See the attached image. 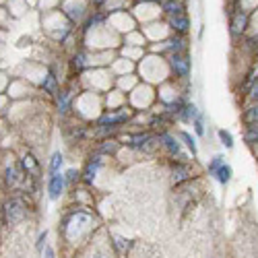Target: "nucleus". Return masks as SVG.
I'll list each match as a JSON object with an SVG mask.
<instances>
[{"label": "nucleus", "mask_w": 258, "mask_h": 258, "mask_svg": "<svg viewBox=\"0 0 258 258\" xmlns=\"http://www.w3.org/2000/svg\"><path fill=\"white\" fill-rule=\"evenodd\" d=\"M250 101H254V103H258V79L252 83V87H250Z\"/></svg>", "instance_id": "23"}, {"label": "nucleus", "mask_w": 258, "mask_h": 258, "mask_svg": "<svg viewBox=\"0 0 258 258\" xmlns=\"http://www.w3.org/2000/svg\"><path fill=\"white\" fill-rule=\"evenodd\" d=\"M167 25L174 29L178 35H184V33L190 29V21H188L186 13H182V15H171V17H167Z\"/></svg>", "instance_id": "6"}, {"label": "nucleus", "mask_w": 258, "mask_h": 258, "mask_svg": "<svg viewBox=\"0 0 258 258\" xmlns=\"http://www.w3.org/2000/svg\"><path fill=\"white\" fill-rule=\"evenodd\" d=\"M217 137H219V141H221V145H225L227 149H233V137H231V133H227V131H221L217 133Z\"/></svg>", "instance_id": "20"}, {"label": "nucleus", "mask_w": 258, "mask_h": 258, "mask_svg": "<svg viewBox=\"0 0 258 258\" xmlns=\"http://www.w3.org/2000/svg\"><path fill=\"white\" fill-rule=\"evenodd\" d=\"M99 165H101V155L91 157V161L87 163V167H85V171H83V180L91 184V182L95 180V176H97V169H99Z\"/></svg>", "instance_id": "8"}, {"label": "nucleus", "mask_w": 258, "mask_h": 258, "mask_svg": "<svg viewBox=\"0 0 258 258\" xmlns=\"http://www.w3.org/2000/svg\"><path fill=\"white\" fill-rule=\"evenodd\" d=\"M199 116V110H197V105L195 103H186L184 105V110L180 112V120H184V122H188V120H195Z\"/></svg>", "instance_id": "11"}, {"label": "nucleus", "mask_w": 258, "mask_h": 258, "mask_svg": "<svg viewBox=\"0 0 258 258\" xmlns=\"http://www.w3.org/2000/svg\"><path fill=\"white\" fill-rule=\"evenodd\" d=\"M89 258H105L103 254H93V256H89Z\"/></svg>", "instance_id": "27"}, {"label": "nucleus", "mask_w": 258, "mask_h": 258, "mask_svg": "<svg viewBox=\"0 0 258 258\" xmlns=\"http://www.w3.org/2000/svg\"><path fill=\"white\" fill-rule=\"evenodd\" d=\"M169 64H171V69H174V73H176L178 77L186 79V77L190 75V60H188L186 54H171Z\"/></svg>", "instance_id": "3"}, {"label": "nucleus", "mask_w": 258, "mask_h": 258, "mask_svg": "<svg viewBox=\"0 0 258 258\" xmlns=\"http://www.w3.org/2000/svg\"><path fill=\"white\" fill-rule=\"evenodd\" d=\"M62 163H64V157H62L60 151H56V153L52 155V159H50V174H52V176L58 174L60 167H62Z\"/></svg>", "instance_id": "13"}, {"label": "nucleus", "mask_w": 258, "mask_h": 258, "mask_svg": "<svg viewBox=\"0 0 258 258\" xmlns=\"http://www.w3.org/2000/svg\"><path fill=\"white\" fill-rule=\"evenodd\" d=\"M46 238H48V231L39 233V238H37V250H39V252L44 250V246H46Z\"/></svg>", "instance_id": "25"}, {"label": "nucleus", "mask_w": 258, "mask_h": 258, "mask_svg": "<svg viewBox=\"0 0 258 258\" xmlns=\"http://www.w3.org/2000/svg\"><path fill=\"white\" fill-rule=\"evenodd\" d=\"M159 143L165 147V151L171 155V157H178V161H184L186 157L180 153V141L176 137H171L169 133H161L159 135Z\"/></svg>", "instance_id": "2"}, {"label": "nucleus", "mask_w": 258, "mask_h": 258, "mask_svg": "<svg viewBox=\"0 0 258 258\" xmlns=\"http://www.w3.org/2000/svg\"><path fill=\"white\" fill-rule=\"evenodd\" d=\"M190 176H192V169H190V165L186 161H178L174 167H171V182H174L176 186H180L186 180H190Z\"/></svg>", "instance_id": "4"}, {"label": "nucleus", "mask_w": 258, "mask_h": 258, "mask_svg": "<svg viewBox=\"0 0 258 258\" xmlns=\"http://www.w3.org/2000/svg\"><path fill=\"white\" fill-rule=\"evenodd\" d=\"M248 21H250V13L248 11H238L231 17V33L233 35H242L248 27Z\"/></svg>", "instance_id": "5"}, {"label": "nucleus", "mask_w": 258, "mask_h": 258, "mask_svg": "<svg viewBox=\"0 0 258 258\" xmlns=\"http://www.w3.org/2000/svg\"><path fill=\"white\" fill-rule=\"evenodd\" d=\"M244 122L246 124H258V103L248 107V112L244 114Z\"/></svg>", "instance_id": "16"}, {"label": "nucleus", "mask_w": 258, "mask_h": 258, "mask_svg": "<svg viewBox=\"0 0 258 258\" xmlns=\"http://www.w3.org/2000/svg\"><path fill=\"white\" fill-rule=\"evenodd\" d=\"M231 176H233V169H231L229 163H223V165L219 167L217 174H215V178H217L219 184H223V186H227V184L231 182Z\"/></svg>", "instance_id": "10"}, {"label": "nucleus", "mask_w": 258, "mask_h": 258, "mask_svg": "<svg viewBox=\"0 0 258 258\" xmlns=\"http://www.w3.org/2000/svg\"><path fill=\"white\" fill-rule=\"evenodd\" d=\"M244 141L248 145H256L258 143V124H248L246 133H244Z\"/></svg>", "instance_id": "12"}, {"label": "nucleus", "mask_w": 258, "mask_h": 258, "mask_svg": "<svg viewBox=\"0 0 258 258\" xmlns=\"http://www.w3.org/2000/svg\"><path fill=\"white\" fill-rule=\"evenodd\" d=\"M69 105H71V93L64 91V93H60V97H58V112H60V114H67V112H69Z\"/></svg>", "instance_id": "14"}, {"label": "nucleus", "mask_w": 258, "mask_h": 258, "mask_svg": "<svg viewBox=\"0 0 258 258\" xmlns=\"http://www.w3.org/2000/svg\"><path fill=\"white\" fill-rule=\"evenodd\" d=\"M223 163H225V159H223L221 155L213 157V159H211V163H209V167H207V169H209V176H215V174H217V171H219V167H221Z\"/></svg>", "instance_id": "18"}, {"label": "nucleus", "mask_w": 258, "mask_h": 258, "mask_svg": "<svg viewBox=\"0 0 258 258\" xmlns=\"http://www.w3.org/2000/svg\"><path fill=\"white\" fill-rule=\"evenodd\" d=\"M180 137H182V141L186 143V147H188V151L192 153V157H197V153H199V149H197V141L192 139V137H190L188 133H182Z\"/></svg>", "instance_id": "17"}, {"label": "nucleus", "mask_w": 258, "mask_h": 258, "mask_svg": "<svg viewBox=\"0 0 258 258\" xmlns=\"http://www.w3.org/2000/svg\"><path fill=\"white\" fill-rule=\"evenodd\" d=\"M64 186H67V180H64L62 174H54L50 178V184H48V192H50V199L52 201H58L60 195L64 192Z\"/></svg>", "instance_id": "7"}, {"label": "nucleus", "mask_w": 258, "mask_h": 258, "mask_svg": "<svg viewBox=\"0 0 258 258\" xmlns=\"http://www.w3.org/2000/svg\"><path fill=\"white\" fill-rule=\"evenodd\" d=\"M116 149H118L116 141H105V143L101 145V151H103V153H114Z\"/></svg>", "instance_id": "22"}, {"label": "nucleus", "mask_w": 258, "mask_h": 258, "mask_svg": "<svg viewBox=\"0 0 258 258\" xmlns=\"http://www.w3.org/2000/svg\"><path fill=\"white\" fill-rule=\"evenodd\" d=\"M161 11L171 17V15H182L184 13V5L180 0H161Z\"/></svg>", "instance_id": "9"}, {"label": "nucleus", "mask_w": 258, "mask_h": 258, "mask_svg": "<svg viewBox=\"0 0 258 258\" xmlns=\"http://www.w3.org/2000/svg\"><path fill=\"white\" fill-rule=\"evenodd\" d=\"M44 258H56L54 250H52V248H46V250H44Z\"/></svg>", "instance_id": "26"}, {"label": "nucleus", "mask_w": 258, "mask_h": 258, "mask_svg": "<svg viewBox=\"0 0 258 258\" xmlns=\"http://www.w3.org/2000/svg\"><path fill=\"white\" fill-rule=\"evenodd\" d=\"M256 54H258V44H256Z\"/></svg>", "instance_id": "28"}, {"label": "nucleus", "mask_w": 258, "mask_h": 258, "mask_svg": "<svg viewBox=\"0 0 258 258\" xmlns=\"http://www.w3.org/2000/svg\"><path fill=\"white\" fill-rule=\"evenodd\" d=\"M79 176H81V174H79L77 169H69L67 176H64V180H67V184H73L75 180H79Z\"/></svg>", "instance_id": "24"}, {"label": "nucleus", "mask_w": 258, "mask_h": 258, "mask_svg": "<svg viewBox=\"0 0 258 258\" xmlns=\"http://www.w3.org/2000/svg\"><path fill=\"white\" fill-rule=\"evenodd\" d=\"M192 124H195V131H197V135H199V137H203V135H205V124H203V116L199 114L195 120H192Z\"/></svg>", "instance_id": "21"}, {"label": "nucleus", "mask_w": 258, "mask_h": 258, "mask_svg": "<svg viewBox=\"0 0 258 258\" xmlns=\"http://www.w3.org/2000/svg\"><path fill=\"white\" fill-rule=\"evenodd\" d=\"M7 184L9 186H15L19 180H21V176H19V171H17V167H7Z\"/></svg>", "instance_id": "19"}, {"label": "nucleus", "mask_w": 258, "mask_h": 258, "mask_svg": "<svg viewBox=\"0 0 258 258\" xmlns=\"http://www.w3.org/2000/svg\"><path fill=\"white\" fill-rule=\"evenodd\" d=\"M41 87H44V91L48 93H56V87H58V83H56V77L50 73L44 77V83H41Z\"/></svg>", "instance_id": "15"}, {"label": "nucleus", "mask_w": 258, "mask_h": 258, "mask_svg": "<svg viewBox=\"0 0 258 258\" xmlns=\"http://www.w3.org/2000/svg\"><path fill=\"white\" fill-rule=\"evenodd\" d=\"M7 219H9L11 225L21 223L25 219V205H23V201L13 199V201L7 203Z\"/></svg>", "instance_id": "1"}]
</instances>
